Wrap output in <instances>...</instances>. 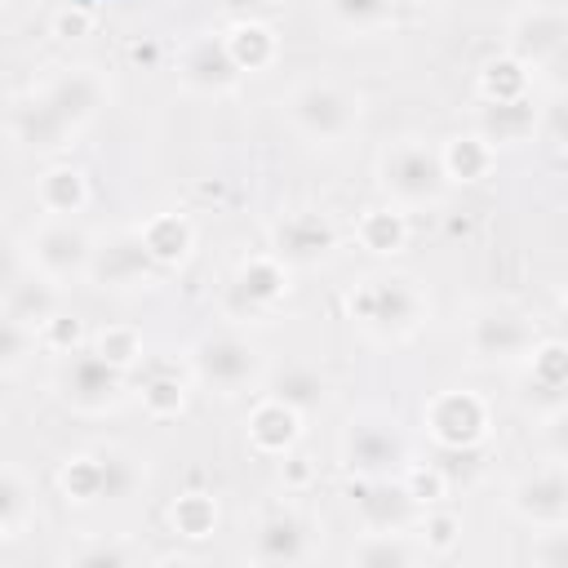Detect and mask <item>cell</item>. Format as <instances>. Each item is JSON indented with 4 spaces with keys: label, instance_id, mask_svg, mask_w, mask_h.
I'll list each match as a JSON object with an SVG mask.
<instances>
[{
    "label": "cell",
    "instance_id": "32",
    "mask_svg": "<svg viewBox=\"0 0 568 568\" xmlns=\"http://www.w3.org/2000/svg\"><path fill=\"white\" fill-rule=\"evenodd\" d=\"M213 524H217V506H213V497H204V493H186V497L173 501V528H178L182 537H209Z\"/></svg>",
    "mask_w": 568,
    "mask_h": 568
},
{
    "label": "cell",
    "instance_id": "27",
    "mask_svg": "<svg viewBox=\"0 0 568 568\" xmlns=\"http://www.w3.org/2000/svg\"><path fill=\"white\" fill-rule=\"evenodd\" d=\"M40 204L49 213H58V217L75 213L84 204V173H75V169H49L40 178Z\"/></svg>",
    "mask_w": 568,
    "mask_h": 568
},
{
    "label": "cell",
    "instance_id": "18",
    "mask_svg": "<svg viewBox=\"0 0 568 568\" xmlns=\"http://www.w3.org/2000/svg\"><path fill=\"white\" fill-rule=\"evenodd\" d=\"M564 18L555 13V9H532V13H524L515 27H510V49H515V58L524 62V67H532V62H550V58H559V49H564Z\"/></svg>",
    "mask_w": 568,
    "mask_h": 568
},
{
    "label": "cell",
    "instance_id": "11",
    "mask_svg": "<svg viewBox=\"0 0 568 568\" xmlns=\"http://www.w3.org/2000/svg\"><path fill=\"white\" fill-rule=\"evenodd\" d=\"M31 257L40 266L44 280H71L80 271H89V257H93V244L80 226L71 222H53L44 226L36 240H31Z\"/></svg>",
    "mask_w": 568,
    "mask_h": 568
},
{
    "label": "cell",
    "instance_id": "25",
    "mask_svg": "<svg viewBox=\"0 0 568 568\" xmlns=\"http://www.w3.org/2000/svg\"><path fill=\"white\" fill-rule=\"evenodd\" d=\"M222 40H226V53L240 71H262L275 58V36L262 22H235L231 36H222Z\"/></svg>",
    "mask_w": 568,
    "mask_h": 568
},
{
    "label": "cell",
    "instance_id": "41",
    "mask_svg": "<svg viewBox=\"0 0 568 568\" xmlns=\"http://www.w3.org/2000/svg\"><path fill=\"white\" fill-rule=\"evenodd\" d=\"M75 559H80V564H124V559H129V550H115V546H93V550H80Z\"/></svg>",
    "mask_w": 568,
    "mask_h": 568
},
{
    "label": "cell",
    "instance_id": "9",
    "mask_svg": "<svg viewBox=\"0 0 568 568\" xmlns=\"http://www.w3.org/2000/svg\"><path fill=\"white\" fill-rule=\"evenodd\" d=\"M470 351L484 364H510L532 351V320L510 306H488L470 320Z\"/></svg>",
    "mask_w": 568,
    "mask_h": 568
},
{
    "label": "cell",
    "instance_id": "23",
    "mask_svg": "<svg viewBox=\"0 0 568 568\" xmlns=\"http://www.w3.org/2000/svg\"><path fill=\"white\" fill-rule=\"evenodd\" d=\"M297 408H288L284 399H262L257 408H253V417H248V435H253V444L262 448V453H284L293 439H297Z\"/></svg>",
    "mask_w": 568,
    "mask_h": 568
},
{
    "label": "cell",
    "instance_id": "20",
    "mask_svg": "<svg viewBox=\"0 0 568 568\" xmlns=\"http://www.w3.org/2000/svg\"><path fill=\"white\" fill-rule=\"evenodd\" d=\"M138 240L146 244V253H151L160 266H169V262H182V257L191 253L195 231H191V222H186L182 213H155V217H146V222L138 226Z\"/></svg>",
    "mask_w": 568,
    "mask_h": 568
},
{
    "label": "cell",
    "instance_id": "1",
    "mask_svg": "<svg viewBox=\"0 0 568 568\" xmlns=\"http://www.w3.org/2000/svg\"><path fill=\"white\" fill-rule=\"evenodd\" d=\"M102 106V80L93 71H67L49 80L36 98L13 106V133L27 146H62L67 133H75L93 111Z\"/></svg>",
    "mask_w": 568,
    "mask_h": 568
},
{
    "label": "cell",
    "instance_id": "36",
    "mask_svg": "<svg viewBox=\"0 0 568 568\" xmlns=\"http://www.w3.org/2000/svg\"><path fill=\"white\" fill-rule=\"evenodd\" d=\"M355 564H413V550L404 541H395L390 532H373L359 550H355Z\"/></svg>",
    "mask_w": 568,
    "mask_h": 568
},
{
    "label": "cell",
    "instance_id": "22",
    "mask_svg": "<svg viewBox=\"0 0 568 568\" xmlns=\"http://www.w3.org/2000/svg\"><path fill=\"white\" fill-rule=\"evenodd\" d=\"M4 311L18 320V324H27V328H40L49 315H58V293H53V280H13L4 293Z\"/></svg>",
    "mask_w": 568,
    "mask_h": 568
},
{
    "label": "cell",
    "instance_id": "43",
    "mask_svg": "<svg viewBox=\"0 0 568 568\" xmlns=\"http://www.w3.org/2000/svg\"><path fill=\"white\" fill-rule=\"evenodd\" d=\"M226 9H235V13H248V9H266V4H275V0H222Z\"/></svg>",
    "mask_w": 568,
    "mask_h": 568
},
{
    "label": "cell",
    "instance_id": "6",
    "mask_svg": "<svg viewBox=\"0 0 568 568\" xmlns=\"http://www.w3.org/2000/svg\"><path fill=\"white\" fill-rule=\"evenodd\" d=\"M191 364H195V377H200L204 386H213V390H222V395H235V390H244V386L257 377L262 355H257L244 337L217 333V337L195 342Z\"/></svg>",
    "mask_w": 568,
    "mask_h": 568
},
{
    "label": "cell",
    "instance_id": "34",
    "mask_svg": "<svg viewBox=\"0 0 568 568\" xmlns=\"http://www.w3.org/2000/svg\"><path fill=\"white\" fill-rule=\"evenodd\" d=\"M102 359H111L115 368H129L138 355H142V342H138V333L133 328H106L102 337H98V346H93Z\"/></svg>",
    "mask_w": 568,
    "mask_h": 568
},
{
    "label": "cell",
    "instance_id": "4",
    "mask_svg": "<svg viewBox=\"0 0 568 568\" xmlns=\"http://www.w3.org/2000/svg\"><path fill=\"white\" fill-rule=\"evenodd\" d=\"M342 457H346L351 470H359L368 479H382V475H390L408 462V448H404V435L395 430V422H386L377 413H364V417H351V426L342 435Z\"/></svg>",
    "mask_w": 568,
    "mask_h": 568
},
{
    "label": "cell",
    "instance_id": "33",
    "mask_svg": "<svg viewBox=\"0 0 568 568\" xmlns=\"http://www.w3.org/2000/svg\"><path fill=\"white\" fill-rule=\"evenodd\" d=\"M31 333H36V328H27V324H18L9 311H0V373L18 368V364L27 359V351H31Z\"/></svg>",
    "mask_w": 568,
    "mask_h": 568
},
{
    "label": "cell",
    "instance_id": "44",
    "mask_svg": "<svg viewBox=\"0 0 568 568\" xmlns=\"http://www.w3.org/2000/svg\"><path fill=\"white\" fill-rule=\"evenodd\" d=\"M80 4H98V0H80Z\"/></svg>",
    "mask_w": 568,
    "mask_h": 568
},
{
    "label": "cell",
    "instance_id": "13",
    "mask_svg": "<svg viewBox=\"0 0 568 568\" xmlns=\"http://www.w3.org/2000/svg\"><path fill=\"white\" fill-rule=\"evenodd\" d=\"M284 293H288V271H284V262H280L275 253H257V257H248V262L235 271L231 306L257 315V311H271Z\"/></svg>",
    "mask_w": 568,
    "mask_h": 568
},
{
    "label": "cell",
    "instance_id": "19",
    "mask_svg": "<svg viewBox=\"0 0 568 568\" xmlns=\"http://www.w3.org/2000/svg\"><path fill=\"white\" fill-rule=\"evenodd\" d=\"M537 129V106L528 98H506V102H484L479 111V138L488 146H501V142H524L528 133Z\"/></svg>",
    "mask_w": 568,
    "mask_h": 568
},
{
    "label": "cell",
    "instance_id": "35",
    "mask_svg": "<svg viewBox=\"0 0 568 568\" xmlns=\"http://www.w3.org/2000/svg\"><path fill=\"white\" fill-rule=\"evenodd\" d=\"M328 9L346 27H377L390 13V0H328Z\"/></svg>",
    "mask_w": 568,
    "mask_h": 568
},
{
    "label": "cell",
    "instance_id": "8",
    "mask_svg": "<svg viewBox=\"0 0 568 568\" xmlns=\"http://www.w3.org/2000/svg\"><path fill=\"white\" fill-rule=\"evenodd\" d=\"M62 399L80 413H102L120 399L124 390V368H115L111 359H102L98 351H71V359L58 373Z\"/></svg>",
    "mask_w": 568,
    "mask_h": 568
},
{
    "label": "cell",
    "instance_id": "21",
    "mask_svg": "<svg viewBox=\"0 0 568 568\" xmlns=\"http://www.w3.org/2000/svg\"><path fill=\"white\" fill-rule=\"evenodd\" d=\"M532 355V373H528V390H537V404L546 413H559L564 408V386H568V355L559 342H546Z\"/></svg>",
    "mask_w": 568,
    "mask_h": 568
},
{
    "label": "cell",
    "instance_id": "38",
    "mask_svg": "<svg viewBox=\"0 0 568 568\" xmlns=\"http://www.w3.org/2000/svg\"><path fill=\"white\" fill-rule=\"evenodd\" d=\"M22 506H27V493H22V484H18L9 470H0V524L9 528V524L22 515Z\"/></svg>",
    "mask_w": 568,
    "mask_h": 568
},
{
    "label": "cell",
    "instance_id": "42",
    "mask_svg": "<svg viewBox=\"0 0 568 568\" xmlns=\"http://www.w3.org/2000/svg\"><path fill=\"white\" fill-rule=\"evenodd\" d=\"M13 280H18V257H13L9 244H0V293H4Z\"/></svg>",
    "mask_w": 568,
    "mask_h": 568
},
{
    "label": "cell",
    "instance_id": "39",
    "mask_svg": "<svg viewBox=\"0 0 568 568\" xmlns=\"http://www.w3.org/2000/svg\"><path fill=\"white\" fill-rule=\"evenodd\" d=\"M40 328H44L49 346H58V351H67V355H71V351H75V342H80V324H75V320H67V315H49Z\"/></svg>",
    "mask_w": 568,
    "mask_h": 568
},
{
    "label": "cell",
    "instance_id": "2",
    "mask_svg": "<svg viewBox=\"0 0 568 568\" xmlns=\"http://www.w3.org/2000/svg\"><path fill=\"white\" fill-rule=\"evenodd\" d=\"M351 315L368 328V333H382V337H404L422 324L426 315V297L413 280L404 275H373L364 280L355 293H351Z\"/></svg>",
    "mask_w": 568,
    "mask_h": 568
},
{
    "label": "cell",
    "instance_id": "40",
    "mask_svg": "<svg viewBox=\"0 0 568 568\" xmlns=\"http://www.w3.org/2000/svg\"><path fill=\"white\" fill-rule=\"evenodd\" d=\"M422 532H426V541H430L435 550H448V546L457 541V519H453V515H430V519L422 524Z\"/></svg>",
    "mask_w": 568,
    "mask_h": 568
},
{
    "label": "cell",
    "instance_id": "28",
    "mask_svg": "<svg viewBox=\"0 0 568 568\" xmlns=\"http://www.w3.org/2000/svg\"><path fill=\"white\" fill-rule=\"evenodd\" d=\"M271 395L284 399L288 408H297V413H311V408L324 404V377L315 368H284L275 377V390Z\"/></svg>",
    "mask_w": 568,
    "mask_h": 568
},
{
    "label": "cell",
    "instance_id": "10",
    "mask_svg": "<svg viewBox=\"0 0 568 568\" xmlns=\"http://www.w3.org/2000/svg\"><path fill=\"white\" fill-rule=\"evenodd\" d=\"M426 426L444 448H470L488 426V408L470 390H444V395L430 399Z\"/></svg>",
    "mask_w": 568,
    "mask_h": 568
},
{
    "label": "cell",
    "instance_id": "12",
    "mask_svg": "<svg viewBox=\"0 0 568 568\" xmlns=\"http://www.w3.org/2000/svg\"><path fill=\"white\" fill-rule=\"evenodd\" d=\"M89 266H93V275H98L102 284H111V288L146 284V280L160 271V262L146 253V244L138 240V231H124V235H115L106 248H93Z\"/></svg>",
    "mask_w": 568,
    "mask_h": 568
},
{
    "label": "cell",
    "instance_id": "45",
    "mask_svg": "<svg viewBox=\"0 0 568 568\" xmlns=\"http://www.w3.org/2000/svg\"><path fill=\"white\" fill-rule=\"evenodd\" d=\"M0 537H4V524H0Z\"/></svg>",
    "mask_w": 568,
    "mask_h": 568
},
{
    "label": "cell",
    "instance_id": "31",
    "mask_svg": "<svg viewBox=\"0 0 568 568\" xmlns=\"http://www.w3.org/2000/svg\"><path fill=\"white\" fill-rule=\"evenodd\" d=\"M479 84H484V98H493V102L524 98V93H528V67H524L519 58L488 62V67H484V75H479Z\"/></svg>",
    "mask_w": 568,
    "mask_h": 568
},
{
    "label": "cell",
    "instance_id": "15",
    "mask_svg": "<svg viewBox=\"0 0 568 568\" xmlns=\"http://www.w3.org/2000/svg\"><path fill=\"white\" fill-rule=\"evenodd\" d=\"M240 67L231 62L226 53V40H213V36H200L186 44L182 53V80L191 89H204V93H231L240 84Z\"/></svg>",
    "mask_w": 568,
    "mask_h": 568
},
{
    "label": "cell",
    "instance_id": "17",
    "mask_svg": "<svg viewBox=\"0 0 568 568\" xmlns=\"http://www.w3.org/2000/svg\"><path fill=\"white\" fill-rule=\"evenodd\" d=\"M311 555V528L293 510H271L253 537V559L257 564H297Z\"/></svg>",
    "mask_w": 568,
    "mask_h": 568
},
{
    "label": "cell",
    "instance_id": "3",
    "mask_svg": "<svg viewBox=\"0 0 568 568\" xmlns=\"http://www.w3.org/2000/svg\"><path fill=\"white\" fill-rule=\"evenodd\" d=\"M288 120L311 142H342L359 120V102L337 84H302L288 93Z\"/></svg>",
    "mask_w": 568,
    "mask_h": 568
},
{
    "label": "cell",
    "instance_id": "37",
    "mask_svg": "<svg viewBox=\"0 0 568 568\" xmlns=\"http://www.w3.org/2000/svg\"><path fill=\"white\" fill-rule=\"evenodd\" d=\"M399 484H404L408 501H439L444 497V475L435 466H408Z\"/></svg>",
    "mask_w": 568,
    "mask_h": 568
},
{
    "label": "cell",
    "instance_id": "30",
    "mask_svg": "<svg viewBox=\"0 0 568 568\" xmlns=\"http://www.w3.org/2000/svg\"><path fill=\"white\" fill-rule=\"evenodd\" d=\"M182 399H186V390H182V377H178L173 364H155V368L142 377V404H146L155 417L178 413Z\"/></svg>",
    "mask_w": 568,
    "mask_h": 568
},
{
    "label": "cell",
    "instance_id": "14",
    "mask_svg": "<svg viewBox=\"0 0 568 568\" xmlns=\"http://www.w3.org/2000/svg\"><path fill=\"white\" fill-rule=\"evenodd\" d=\"M515 510L528 524H537V528H564V519H568V479H564V466H546V470L528 475L515 488Z\"/></svg>",
    "mask_w": 568,
    "mask_h": 568
},
{
    "label": "cell",
    "instance_id": "24",
    "mask_svg": "<svg viewBox=\"0 0 568 568\" xmlns=\"http://www.w3.org/2000/svg\"><path fill=\"white\" fill-rule=\"evenodd\" d=\"M355 497H359V515L368 519L373 532H390V528H399L404 515H408V506H413L408 493H404V484H390V475L373 479V484L359 488Z\"/></svg>",
    "mask_w": 568,
    "mask_h": 568
},
{
    "label": "cell",
    "instance_id": "29",
    "mask_svg": "<svg viewBox=\"0 0 568 568\" xmlns=\"http://www.w3.org/2000/svg\"><path fill=\"white\" fill-rule=\"evenodd\" d=\"M359 240H364V248H373V253H399L404 240H408V226H404V217L390 213V209H368V213L359 217Z\"/></svg>",
    "mask_w": 568,
    "mask_h": 568
},
{
    "label": "cell",
    "instance_id": "5",
    "mask_svg": "<svg viewBox=\"0 0 568 568\" xmlns=\"http://www.w3.org/2000/svg\"><path fill=\"white\" fill-rule=\"evenodd\" d=\"M382 182L404 204H430V200H439L448 178H444L439 151H430L422 142H399L382 155Z\"/></svg>",
    "mask_w": 568,
    "mask_h": 568
},
{
    "label": "cell",
    "instance_id": "7",
    "mask_svg": "<svg viewBox=\"0 0 568 568\" xmlns=\"http://www.w3.org/2000/svg\"><path fill=\"white\" fill-rule=\"evenodd\" d=\"M133 488H138V470L120 453H80L62 466V493L71 501H84V506L129 497Z\"/></svg>",
    "mask_w": 568,
    "mask_h": 568
},
{
    "label": "cell",
    "instance_id": "26",
    "mask_svg": "<svg viewBox=\"0 0 568 568\" xmlns=\"http://www.w3.org/2000/svg\"><path fill=\"white\" fill-rule=\"evenodd\" d=\"M439 164H444V178H457V182H475L493 169V146L470 133V138H453L444 151H439Z\"/></svg>",
    "mask_w": 568,
    "mask_h": 568
},
{
    "label": "cell",
    "instance_id": "16",
    "mask_svg": "<svg viewBox=\"0 0 568 568\" xmlns=\"http://www.w3.org/2000/svg\"><path fill=\"white\" fill-rule=\"evenodd\" d=\"M333 226L320 217V213H288L280 226H275V257L280 262H324L333 253Z\"/></svg>",
    "mask_w": 568,
    "mask_h": 568
}]
</instances>
